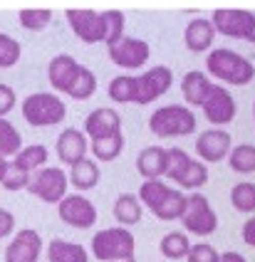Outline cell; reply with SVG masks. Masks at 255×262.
I'll return each mask as SVG.
<instances>
[{"label":"cell","instance_id":"cell-1","mask_svg":"<svg viewBox=\"0 0 255 262\" xmlns=\"http://www.w3.org/2000/svg\"><path fill=\"white\" fill-rule=\"evenodd\" d=\"M174 84V72L168 67H151L149 72L139 74V77H129V74H119L109 82V97L117 104H146L156 102L159 97H164Z\"/></svg>","mask_w":255,"mask_h":262},{"label":"cell","instance_id":"cell-2","mask_svg":"<svg viewBox=\"0 0 255 262\" xmlns=\"http://www.w3.org/2000/svg\"><path fill=\"white\" fill-rule=\"evenodd\" d=\"M67 23L82 42H104L107 47L124 37V13L121 10H67Z\"/></svg>","mask_w":255,"mask_h":262},{"label":"cell","instance_id":"cell-3","mask_svg":"<svg viewBox=\"0 0 255 262\" xmlns=\"http://www.w3.org/2000/svg\"><path fill=\"white\" fill-rule=\"evenodd\" d=\"M47 79L50 84L65 92L72 99H90L92 94L97 92V77L92 70L82 67L72 55H55L47 64Z\"/></svg>","mask_w":255,"mask_h":262},{"label":"cell","instance_id":"cell-4","mask_svg":"<svg viewBox=\"0 0 255 262\" xmlns=\"http://www.w3.org/2000/svg\"><path fill=\"white\" fill-rule=\"evenodd\" d=\"M206 70L210 77L221 79L225 84H236V87L253 82L255 77V67L250 64V59H245L233 50H225V47L210 50L208 57H206Z\"/></svg>","mask_w":255,"mask_h":262},{"label":"cell","instance_id":"cell-5","mask_svg":"<svg viewBox=\"0 0 255 262\" xmlns=\"http://www.w3.org/2000/svg\"><path fill=\"white\" fill-rule=\"evenodd\" d=\"M136 198L159 220H179L186 210V195L176 188L164 186L161 181H144Z\"/></svg>","mask_w":255,"mask_h":262},{"label":"cell","instance_id":"cell-6","mask_svg":"<svg viewBox=\"0 0 255 262\" xmlns=\"http://www.w3.org/2000/svg\"><path fill=\"white\" fill-rule=\"evenodd\" d=\"M136 240L126 228H107L92 237V255L99 262L134 260Z\"/></svg>","mask_w":255,"mask_h":262},{"label":"cell","instance_id":"cell-7","mask_svg":"<svg viewBox=\"0 0 255 262\" xmlns=\"http://www.w3.org/2000/svg\"><path fill=\"white\" fill-rule=\"evenodd\" d=\"M67 117V106L52 92H35L23 102V119L30 126H57Z\"/></svg>","mask_w":255,"mask_h":262},{"label":"cell","instance_id":"cell-8","mask_svg":"<svg viewBox=\"0 0 255 262\" xmlns=\"http://www.w3.org/2000/svg\"><path fill=\"white\" fill-rule=\"evenodd\" d=\"M149 129L161 136V139H171V136H188L196 131V117L188 106L181 104H168V106H159L149 117Z\"/></svg>","mask_w":255,"mask_h":262},{"label":"cell","instance_id":"cell-9","mask_svg":"<svg viewBox=\"0 0 255 262\" xmlns=\"http://www.w3.org/2000/svg\"><path fill=\"white\" fill-rule=\"evenodd\" d=\"M181 223L188 233L198 235V237H206V235L216 233L218 228V218H216V210L210 208L208 198L194 193V195H186V210L181 215Z\"/></svg>","mask_w":255,"mask_h":262},{"label":"cell","instance_id":"cell-10","mask_svg":"<svg viewBox=\"0 0 255 262\" xmlns=\"http://www.w3.org/2000/svg\"><path fill=\"white\" fill-rule=\"evenodd\" d=\"M67 188H70L67 173L62 168H57V166H45V168H40L37 173L32 176L25 190L37 195L45 203H60L62 198L67 195Z\"/></svg>","mask_w":255,"mask_h":262},{"label":"cell","instance_id":"cell-11","mask_svg":"<svg viewBox=\"0 0 255 262\" xmlns=\"http://www.w3.org/2000/svg\"><path fill=\"white\" fill-rule=\"evenodd\" d=\"M210 25H213L216 32H221L225 37H243V40H248V35H250V30L255 25V13L223 8V10H216L210 15Z\"/></svg>","mask_w":255,"mask_h":262},{"label":"cell","instance_id":"cell-12","mask_svg":"<svg viewBox=\"0 0 255 262\" xmlns=\"http://www.w3.org/2000/svg\"><path fill=\"white\" fill-rule=\"evenodd\" d=\"M109 50V59L117 64V67H124V70H139L146 64L151 50L144 40H136V37H121L114 45L107 47Z\"/></svg>","mask_w":255,"mask_h":262},{"label":"cell","instance_id":"cell-13","mask_svg":"<svg viewBox=\"0 0 255 262\" xmlns=\"http://www.w3.org/2000/svg\"><path fill=\"white\" fill-rule=\"evenodd\" d=\"M57 213L60 218L72 225V228H79V230H87L97 223V208L90 198L84 195H65L60 203H57Z\"/></svg>","mask_w":255,"mask_h":262},{"label":"cell","instance_id":"cell-14","mask_svg":"<svg viewBox=\"0 0 255 262\" xmlns=\"http://www.w3.org/2000/svg\"><path fill=\"white\" fill-rule=\"evenodd\" d=\"M203 114L216 126L230 124L236 119V99H233V94L225 87H221V84H213L208 99L203 102Z\"/></svg>","mask_w":255,"mask_h":262},{"label":"cell","instance_id":"cell-15","mask_svg":"<svg viewBox=\"0 0 255 262\" xmlns=\"http://www.w3.org/2000/svg\"><path fill=\"white\" fill-rule=\"evenodd\" d=\"M42 252V237L37 230L25 228L5 248V262H37Z\"/></svg>","mask_w":255,"mask_h":262},{"label":"cell","instance_id":"cell-16","mask_svg":"<svg viewBox=\"0 0 255 262\" xmlns=\"http://www.w3.org/2000/svg\"><path fill=\"white\" fill-rule=\"evenodd\" d=\"M233 139L225 129H208L196 139V154L206 163H218L230 154Z\"/></svg>","mask_w":255,"mask_h":262},{"label":"cell","instance_id":"cell-17","mask_svg":"<svg viewBox=\"0 0 255 262\" xmlns=\"http://www.w3.org/2000/svg\"><path fill=\"white\" fill-rule=\"evenodd\" d=\"M119 131H121V117L117 109L102 106V109H94L90 117L84 119V134L90 136L92 141L114 136V134H119Z\"/></svg>","mask_w":255,"mask_h":262},{"label":"cell","instance_id":"cell-18","mask_svg":"<svg viewBox=\"0 0 255 262\" xmlns=\"http://www.w3.org/2000/svg\"><path fill=\"white\" fill-rule=\"evenodd\" d=\"M87 148H90V141L79 129H65L57 136V156L67 166H75L87 159Z\"/></svg>","mask_w":255,"mask_h":262},{"label":"cell","instance_id":"cell-19","mask_svg":"<svg viewBox=\"0 0 255 262\" xmlns=\"http://www.w3.org/2000/svg\"><path fill=\"white\" fill-rule=\"evenodd\" d=\"M216 40V30L208 17H194L183 30V42L191 52H206Z\"/></svg>","mask_w":255,"mask_h":262},{"label":"cell","instance_id":"cell-20","mask_svg":"<svg viewBox=\"0 0 255 262\" xmlns=\"http://www.w3.org/2000/svg\"><path fill=\"white\" fill-rule=\"evenodd\" d=\"M210 89H213V82L203 72H198V70L186 72L183 79H181V92H183L186 102L191 106H203V102L208 99Z\"/></svg>","mask_w":255,"mask_h":262},{"label":"cell","instance_id":"cell-21","mask_svg":"<svg viewBox=\"0 0 255 262\" xmlns=\"http://www.w3.org/2000/svg\"><path fill=\"white\" fill-rule=\"evenodd\" d=\"M136 171L144 176V181H159L166 171V151L161 146H149L139 154Z\"/></svg>","mask_w":255,"mask_h":262},{"label":"cell","instance_id":"cell-22","mask_svg":"<svg viewBox=\"0 0 255 262\" xmlns=\"http://www.w3.org/2000/svg\"><path fill=\"white\" fill-rule=\"evenodd\" d=\"M47 260L50 262H90L87 250L79 243H70V240H60L55 237L47 245Z\"/></svg>","mask_w":255,"mask_h":262},{"label":"cell","instance_id":"cell-23","mask_svg":"<svg viewBox=\"0 0 255 262\" xmlns=\"http://www.w3.org/2000/svg\"><path fill=\"white\" fill-rule=\"evenodd\" d=\"M67 181H70L77 190L97 188V183H99V166L90 159L79 161V163L72 166V171H70V176H67Z\"/></svg>","mask_w":255,"mask_h":262},{"label":"cell","instance_id":"cell-24","mask_svg":"<svg viewBox=\"0 0 255 262\" xmlns=\"http://www.w3.org/2000/svg\"><path fill=\"white\" fill-rule=\"evenodd\" d=\"M47 159H50V154H47L45 146L42 144H30V146H23V148H20V154L15 156L13 166H17V168L25 171V173H30V171H35V168L45 166Z\"/></svg>","mask_w":255,"mask_h":262},{"label":"cell","instance_id":"cell-25","mask_svg":"<svg viewBox=\"0 0 255 262\" xmlns=\"http://www.w3.org/2000/svg\"><path fill=\"white\" fill-rule=\"evenodd\" d=\"M114 218L119 220L121 225H136L141 220V203H139V198L132 195V193L119 195L117 203H114Z\"/></svg>","mask_w":255,"mask_h":262},{"label":"cell","instance_id":"cell-26","mask_svg":"<svg viewBox=\"0 0 255 262\" xmlns=\"http://www.w3.org/2000/svg\"><path fill=\"white\" fill-rule=\"evenodd\" d=\"M176 183H179L181 188H201L206 181H208V166H203L201 161H188V166L181 171L176 178H174Z\"/></svg>","mask_w":255,"mask_h":262},{"label":"cell","instance_id":"cell-27","mask_svg":"<svg viewBox=\"0 0 255 262\" xmlns=\"http://www.w3.org/2000/svg\"><path fill=\"white\" fill-rule=\"evenodd\" d=\"M228 163L236 173H255V146L240 144L236 148H230Z\"/></svg>","mask_w":255,"mask_h":262},{"label":"cell","instance_id":"cell-28","mask_svg":"<svg viewBox=\"0 0 255 262\" xmlns=\"http://www.w3.org/2000/svg\"><path fill=\"white\" fill-rule=\"evenodd\" d=\"M23 148V136L20 131L8 121V119H0V156L8 159V156H17Z\"/></svg>","mask_w":255,"mask_h":262},{"label":"cell","instance_id":"cell-29","mask_svg":"<svg viewBox=\"0 0 255 262\" xmlns=\"http://www.w3.org/2000/svg\"><path fill=\"white\" fill-rule=\"evenodd\" d=\"M161 255H164L166 260H181V257H186L188 255V250H191V243H188V237L179 230H174V233H168L161 237Z\"/></svg>","mask_w":255,"mask_h":262},{"label":"cell","instance_id":"cell-30","mask_svg":"<svg viewBox=\"0 0 255 262\" xmlns=\"http://www.w3.org/2000/svg\"><path fill=\"white\" fill-rule=\"evenodd\" d=\"M92 154L97 156L99 161H114L117 156L121 154V148H124V134H114V136H107V139H97V141H92L90 144Z\"/></svg>","mask_w":255,"mask_h":262},{"label":"cell","instance_id":"cell-31","mask_svg":"<svg viewBox=\"0 0 255 262\" xmlns=\"http://www.w3.org/2000/svg\"><path fill=\"white\" fill-rule=\"evenodd\" d=\"M230 203L240 213H253L255 210V183H238L230 190Z\"/></svg>","mask_w":255,"mask_h":262},{"label":"cell","instance_id":"cell-32","mask_svg":"<svg viewBox=\"0 0 255 262\" xmlns=\"http://www.w3.org/2000/svg\"><path fill=\"white\" fill-rule=\"evenodd\" d=\"M20 55H23V47L15 37L0 32V70H10L20 62Z\"/></svg>","mask_w":255,"mask_h":262},{"label":"cell","instance_id":"cell-33","mask_svg":"<svg viewBox=\"0 0 255 262\" xmlns=\"http://www.w3.org/2000/svg\"><path fill=\"white\" fill-rule=\"evenodd\" d=\"M20 25L30 32H40L50 25L52 20V10H40V8H28V10H20Z\"/></svg>","mask_w":255,"mask_h":262},{"label":"cell","instance_id":"cell-34","mask_svg":"<svg viewBox=\"0 0 255 262\" xmlns=\"http://www.w3.org/2000/svg\"><path fill=\"white\" fill-rule=\"evenodd\" d=\"M188 161H191V156L186 154V151H181V148H168L166 151V171H164V176L166 178H176V176L188 166Z\"/></svg>","mask_w":255,"mask_h":262},{"label":"cell","instance_id":"cell-35","mask_svg":"<svg viewBox=\"0 0 255 262\" xmlns=\"http://www.w3.org/2000/svg\"><path fill=\"white\" fill-rule=\"evenodd\" d=\"M0 183H3V188H5V190H23V188H28V183H30V173L20 171L17 166H13V163H10Z\"/></svg>","mask_w":255,"mask_h":262},{"label":"cell","instance_id":"cell-36","mask_svg":"<svg viewBox=\"0 0 255 262\" xmlns=\"http://www.w3.org/2000/svg\"><path fill=\"white\" fill-rule=\"evenodd\" d=\"M186 260L188 262H218V252L208 243H196V245H191Z\"/></svg>","mask_w":255,"mask_h":262},{"label":"cell","instance_id":"cell-37","mask_svg":"<svg viewBox=\"0 0 255 262\" xmlns=\"http://www.w3.org/2000/svg\"><path fill=\"white\" fill-rule=\"evenodd\" d=\"M15 89L8 87V84H0V119H5V114H10L15 109Z\"/></svg>","mask_w":255,"mask_h":262},{"label":"cell","instance_id":"cell-38","mask_svg":"<svg viewBox=\"0 0 255 262\" xmlns=\"http://www.w3.org/2000/svg\"><path fill=\"white\" fill-rule=\"evenodd\" d=\"M13 230H15V215H13L10 210H3V208H0V240L8 237Z\"/></svg>","mask_w":255,"mask_h":262},{"label":"cell","instance_id":"cell-39","mask_svg":"<svg viewBox=\"0 0 255 262\" xmlns=\"http://www.w3.org/2000/svg\"><path fill=\"white\" fill-rule=\"evenodd\" d=\"M243 240H245L250 248H255V218H250L243 225Z\"/></svg>","mask_w":255,"mask_h":262},{"label":"cell","instance_id":"cell-40","mask_svg":"<svg viewBox=\"0 0 255 262\" xmlns=\"http://www.w3.org/2000/svg\"><path fill=\"white\" fill-rule=\"evenodd\" d=\"M218 262H245V257L240 252H223L218 255Z\"/></svg>","mask_w":255,"mask_h":262},{"label":"cell","instance_id":"cell-41","mask_svg":"<svg viewBox=\"0 0 255 262\" xmlns=\"http://www.w3.org/2000/svg\"><path fill=\"white\" fill-rule=\"evenodd\" d=\"M8 166H10L8 159H3V156H0V181H3V176H5V171H8Z\"/></svg>","mask_w":255,"mask_h":262},{"label":"cell","instance_id":"cell-42","mask_svg":"<svg viewBox=\"0 0 255 262\" xmlns=\"http://www.w3.org/2000/svg\"><path fill=\"white\" fill-rule=\"evenodd\" d=\"M248 42H255V25H253V30H250V35H248Z\"/></svg>","mask_w":255,"mask_h":262},{"label":"cell","instance_id":"cell-43","mask_svg":"<svg viewBox=\"0 0 255 262\" xmlns=\"http://www.w3.org/2000/svg\"><path fill=\"white\" fill-rule=\"evenodd\" d=\"M253 119H255V102H253Z\"/></svg>","mask_w":255,"mask_h":262},{"label":"cell","instance_id":"cell-44","mask_svg":"<svg viewBox=\"0 0 255 262\" xmlns=\"http://www.w3.org/2000/svg\"><path fill=\"white\" fill-rule=\"evenodd\" d=\"M119 262H134V260H119Z\"/></svg>","mask_w":255,"mask_h":262}]
</instances>
